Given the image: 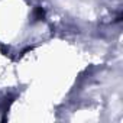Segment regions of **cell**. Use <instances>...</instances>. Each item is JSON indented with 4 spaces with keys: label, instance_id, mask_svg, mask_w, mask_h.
<instances>
[{
    "label": "cell",
    "instance_id": "obj_1",
    "mask_svg": "<svg viewBox=\"0 0 123 123\" xmlns=\"http://www.w3.org/2000/svg\"><path fill=\"white\" fill-rule=\"evenodd\" d=\"M43 16H45V10H43L42 7H36V9H35V18H36V20L43 19Z\"/></svg>",
    "mask_w": 123,
    "mask_h": 123
}]
</instances>
